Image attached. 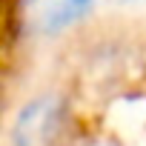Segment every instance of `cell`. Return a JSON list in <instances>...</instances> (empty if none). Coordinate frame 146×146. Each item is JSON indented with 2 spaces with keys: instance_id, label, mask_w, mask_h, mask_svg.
I'll return each mask as SVG.
<instances>
[{
  "instance_id": "obj_1",
  "label": "cell",
  "mask_w": 146,
  "mask_h": 146,
  "mask_svg": "<svg viewBox=\"0 0 146 146\" xmlns=\"http://www.w3.org/2000/svg\"><path fill=\"white\" fill-rule=\"evenodd\" d=\"M95 0H20V26L29 35H57L83 20Z\"/></svg>"
},
{
  "instance_id": "obj_2",
  "label": "cell",
  "mask_w": 146,
  "mask_h": 146,
  "mask_svg": "<svg viewBox=\"0 0 146 146\" xmlns=\"http://www.w3.org/2000/svg\"><path fill=\"white\" fill-rule=\"evenodd\" d=\"M63 106L57 98H37L32 100L15 126V146H54L60 132Z\"/></svg>"
}]
</instances>
